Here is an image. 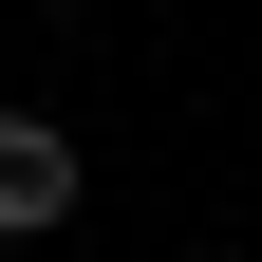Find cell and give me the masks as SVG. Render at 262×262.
Masks as SVG:
<instances>
[{
	"instance_id": "6da1fadb",
	"label": "cell",
	"mask_w": 262,
	"mask_h": 262,
	"mask_svg": "<svg viewBox=\"0 0 262 262\" xmlns=\"http://www.w3.org/2000/svg\"><path fill=\"white\" fill-rule=\"evenodd\" d=\"M75 131H56V113H0V244H56V225H75Z\"/></svg>"
}]
</instances>
